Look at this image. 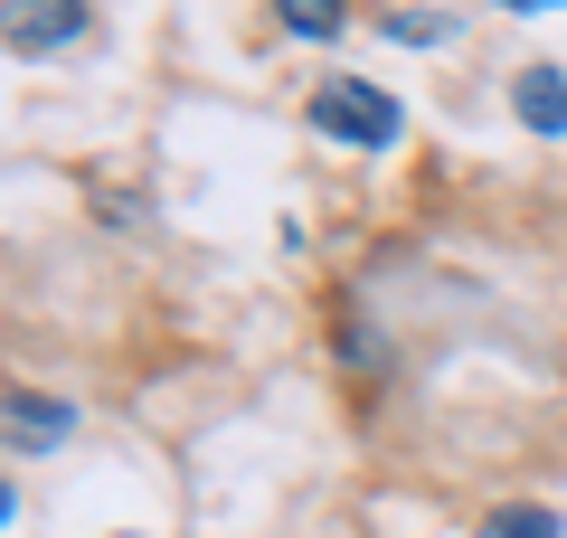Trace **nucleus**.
Segmentation results:
<instances>
[{
  "label": "nucleus",
  "mask_w": 567,
  "mask_h": 538,
  "mask_svg": "<svg viewBox=\"0 0 567 538\" xmlns=\"http://www.w3.org/2000/svg\"><path fill=\"white\" fill-rule=\"evenodd\" d=\"M511 114L539 142H558L567 133V66H520V76H511Z\"/></svg>",
  "instance_id": "4"
},
{
  "label": "nucleus",
  "mask_w": 567,
  "mask_h": 538,
  "mask_svg": "<svg viewBox=\"0 0 567 538\" xmlns=\"http://www.w3.org/2000/svg\"><path fill=\"white\" fill-rule=\"evenodd\" d=\"M85 29H95V10H85V0H10L0 39H10V58H66Z\"/></svg>",
  "instance_id": "2"
},
{
  "label": "nucleus",
  "mask_w": 567,
  "mask_h": 538,
  "mask_svg": "<svg viewBox=\"0 0 567 538\" xmlns=\"http://www.w3.org/2000/svg\"><path fill=\"white\" fill-rule=\"evenodd\" d=\"M312 133H322V142H350V152H388V142L406 133V114H398L388 85L331 76V85H312Z\"/></svg>",
  "instance_id": "1"
},
{
  "label": "nucleus",
  "mask_w": 567,
  "mask_h": 538,
  "mask_svg": "<svg viewBox=\"0 0 567 538\" xmlns=\"http://www.w3.org/2000/svg\"><path fill=\"white\" fill-rule=\"evenodd\" d=\"M502 10H567V0H502Z\"/></svg>",
  "instance_id": "8"
},
{
  "label": "nucleus",
  "mask_w": 567,
  "mask_h": 538,
  "mask_svg": "<svg viewBox=\"0 0 567 538\" xmlns=\"http://www.w3.org/2000/svg\"><path fill=\"white\" fill-rule=\"evenodd\" d=\"M275 20L293 29V39H341V20H350V0H275Z\"/></svg>",
  "instance_id": "6"
},
{
  "label": "nucleus",
  "mask_w": 567,
  "mask_h": 538,
  "mask_svg": "<svg viewBox=\"0 0 567 538\" xmlns=\"http://www.w3.org/2000/svg\"><path fill=\"white\" fill-rule=\"evenodd\" d=\"M388 39H398V48H445L454 20H445V10H398V20H388Z\"/></svg>",
  "instance_id": "7"
},
{
  "label": "nucleus",
  "mask_w": 567,
  "mask_h": 538,
  "mask_svg": "<svg viewBox=\"0 0 567 538\" xmlns=\"http://www.w3.org/2000/svg\"><path fill=\"white\" fill-rule=\"evenodd\" d=\"M473 538H567V519L548 510V500H502V510H492Z\"/></svg>",
  "instance_id": "5"
},
{
  "label": "nucleus",
  "mask_w": 567,
  "mask_h": 538,
  "mask_svg": "<svg viewBox=\"0 0 567 538\" xmlns=\"http://www.w3.org/2000/svg\"><path fill=\"white\" fill-rule=\"evenodd\" d=\"M66 435H76V406L39 397V387H10V463L48 454V444H66Z\"/></svg>",
  "instance_id": "3"
}]
</instances>
